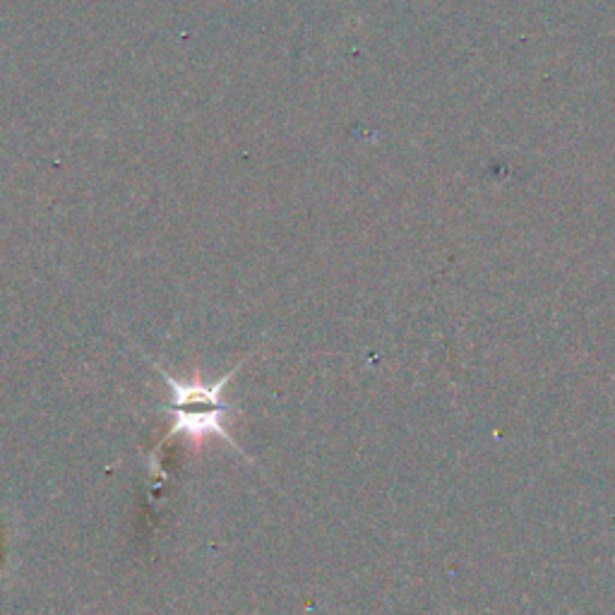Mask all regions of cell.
<instances>
[{
    "mask_svg": "<svg viewBox=\"0 0 615 615\" xmlns=\"http://www.w3.org/2000/svg\"><path fill=\"white\" fill-rule=\"evenodd\" d=\"M152 366L159 370L161 378H164V382L171 387V392H173L171 406H157V409L169 411V414L173 416V426H171V431L161 438V443L154 447L152 455H149V471H152V476H161L159 455H161V450H164V447L176 438V435H188V438H195V440L214 435V438L226 440V443L234 447L236 452H241V447L234 443V438H231V433L226 431V426H224L226 416H231V406L224 402L222 392H224V387L234 380V375L241 370L243 363L234 366V370H229V373H226L219 382H214L212 387L190 385V382L176 380L171 373H166L164 368L157 366V363H152Z\"/></svg>",
    "mask_w": 615,
    "mask_h": 615,
    "instance_id": "cell-1",
    "label": "cell"
}]
</instances>
